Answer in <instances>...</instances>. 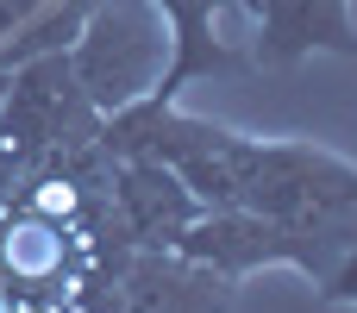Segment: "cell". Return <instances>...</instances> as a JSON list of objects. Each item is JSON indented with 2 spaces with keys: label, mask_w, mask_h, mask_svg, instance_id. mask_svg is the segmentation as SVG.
<instances>
[{
  "label": "cell",
  "mask_w": 357,
  "mask_h": 313,
  "mask_svg": "<svg viewBox=\"0 0 357 313\" xmlns=\"http://www.w3.org/2000/svg\"><path fill=\"white\" fill-rule=\"evenodd\" d=\"M107 163H113V176H107L113 220L126 226V238L138 251H176V238L207 213L169 163H157V157H107Z\"/></svg>",
  "instance_id": "277c9868"
},
{
  "label": "cell",
  "mask_w": 357,
  "mask_h": 313,
  "mask_svg": "<svg viewBox=\"0 0 357 313\" xmlns=\"http://www.w3.org/2000/svg\"><path fill=\"white\" fill-rule=\"evenodd\" d=\"M257 69H295L307 56H357V0H251Z\"/></svg>",
  "instance_id": "5b68a950"
},
{
  "label": "cell",
  "mask_w": 357,
  "mask_h": 313,
  "mask_svg": "<svg viewBox=\"0 0 357 313\" xmlns=\"http://www.w3.org/2000/svg\"><path fill=\"white\" fill-rule=\"evenodd\" d=\"M314 295H320V307H357V232L345 238V251L333 257V270L314 282Z\"/></svg>",
  "instance_id": "52a82bcc"
},
{
  "label": "cell",
  "mask_w": 357,
  "mask_h": 313,
  "mask_svg": "<svg viewBox=\"0 0 357 313\" xmlns=\"http://www.w3.org/2000/svg\"><path fill=\"white\" fill-rule=\"evenodd\" d=\"M6 75H13V69H0V94H6Z\"/></svg>",
  "instance_id": "30bf717a"
},
{
  "label": "cell",
  "mask_w": 357,
  "mask_h": 313,
  "mask_svg": "<svg viewBox=\"0 0 357 313\" xmlns=\"http://www.w3.org/2000/svg\"><path fill=\"white\" fill-rule=\"evenodd\" d=\"M151 6H157V19L169 31V56H163V75L151 82V94L132 100V107H176L188 82H213V75L257 69L251 50H232L220 38V13L232 0H151Z\"/></svg>",
  "instance_id": "3957f363"
},
{
  "label": "cell",
  "mask_w": 357,
  "mask_h": 313,
  "mask_svg": "<svg viewBox=\"0 0 357 313\" xmlns=\"http://www.w3.org/2000/svg\"><path fill=\"white\" fill-rule=\"evenodd\" d=\"M13 25H19V13H13V0H0V38H6Z\"/></svg>",
  "instance_id": "ba28073f"
},
{
  "label": "cell",
  "mask_w": 357,
  "mask_h": 313,
  "mask_svg": "<svg viewBox=\"0 0 357 313\" xmlns=\"http://www.w3.org/2000/svg\"><path fill=\"white\" fill-rule=\"evenodd\" d=\"M232 182L238 207L276 226H326L357 220V163L314 138H232Z\"/></svg>",
  "instance_id": "6da1fadb"
},
{
  "label": "cell",
  "mask_w": 357,
  "mask_h": 313,
  "mask_svg": "<svg viewBox=\"0 0 357 313\" xmlns=\"http://www.w3.org/2000/svg\"><path fill=\"white\" fill-rule=\"evenodd\" d=\"M126 313H226L232 282L182 251H138L126 264Z\"/></svg>",
  "instance_id": "8992f818"
},
{
  "label": "cell",
  "mask_w": 357,
  "mask_h": 313,
  "mask_svg": "<svg viewBox=\"0 0 357 313\" xmlns=\"http://www.w3.org/2000/svg\"><path fill=\"white\" fill-rule=\"evenodd\" d=\"M163 56H169V31L151 0H94L69 44L75 88L88 94V107L100 119L144 100L151 82L163 75Z\"/></svg>",
  "instance_id": "7a4b0ae2"
},
{
  "label": "cell",
  "mask_w": 357,
  "mask_h": 313,
  "mask_svg": "<svg viewBox=\"0 0 357 313\" xmlns=\"http://www.w3.org/2000/svg\"><path fill=\"white\" fill-rule=\"evenodd\" d=\"M38 6H44V0H13V13H19V19H25V13H38Z\"/></svg>",
  "instance_id": "9c48e42d"
}]
</instances>
